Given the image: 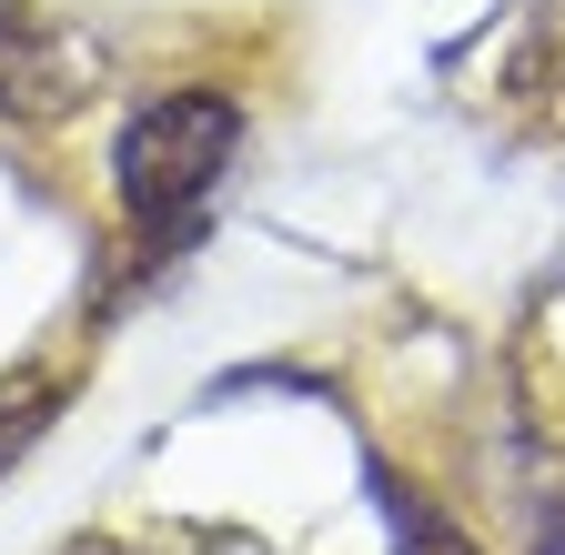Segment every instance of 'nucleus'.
Returning a JSON list of instances; mask_svg holds the SVG:
<instances>
[{"label":"nucleus","mask_w":565,"mask_h":555,"mask_svg":"<svg viewBox=\"0 0 565 555\" xmlns=\"http://www.w3.org/2000/svg\"><path fill=\"white\" fill-rule=\"evenodd\" d=\"M233 142H243V111H233L223 92H172V102H152L141 121H121V142H111V192H121V213H131V233H141V253H152V263H172V253L202 233L212 182H223Z\"/></svg>","instance_id":"1"},{"label":"nucleus","mask_w":565,"mask_h":555,"mask_svg":"<svg viewBox=\"0 0 565 555\" xmlns=\"http://www.w3.org/2000/svg\"><path fill=\"white\" fill-rule=\"evenodd\" d=\"M102 82H111V51L82 21H41V11H21V0H0V121L51 131Z\"/></svg>","instance_id":"2"},{"label":"nucleus","mask_w":565,"mask_h":555,"mask_svg":"<svg viewBox=\"0 0 565 555\" xmlns=\"http://www.w3.org/2000/svg\"><path fill=\"white\" fill-rule=\"evenodd\" d=\"M364 484H374V505H384V525H394V555H484L435 495H414L394 465H364Z\"/></svg>","instance_id":"3"},{"label":"nucleus","mask_w":565,"mask_h":555,"mask_svg":"<svg viewBox=\"0 0 565 555\" xmlns=\"http://www.w3.org/2000/svg\"><path fill=\"white\" fill-rule=\"evenodd\" d=\"M51 404H61V384H0V474H11L21 445L51 425Z\"/></svg>","instance_id":"4"},{"label":"nucleus","mask_w":565,"mask_h":555,"mask_svg":"<svg viewBox=\"0 0 565 555\" xmlns=\"http://www.w3.org/2000/svg\"><path fill=\"white\" fill-rule=\"evenodd\" d=\"M82 555H152V545H121V535H102V545H82Z\"/></svg>","instance_id":"5"}]
</instances>
